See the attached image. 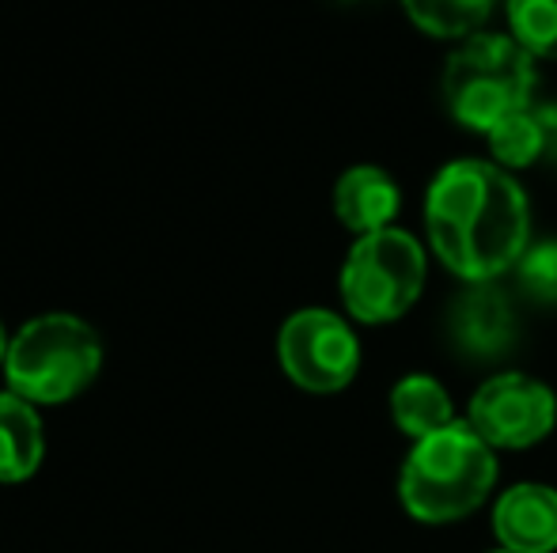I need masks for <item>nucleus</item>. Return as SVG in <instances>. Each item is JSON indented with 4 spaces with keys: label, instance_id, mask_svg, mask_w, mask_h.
Segmentation results:
<instances>
[{
    "label": "nucleus",
    "instance_id": "f257e3e1",
    "mask_svg": "<svg viewBox=\"0 0 557 553\" xmlns=\"http://www.w3.org/2000/svg\"><path fill=\"white\" fill-rule=\"evenodd\" d=\"M425 228L436 259L470 285L516 269L531 247L528 193L490 160H455L425 193Z\"/></svg>",
    "mask_w": 557,
    "mask_h": 553
},
{
    "label": "nucleus",
    "instance_id": "f03ea898",
    "mask_svg": "<svg viewBox=\"0 0 557 553\" xmlns=\"http://www.w3.org/2000/svg\"><path fill=\"white\" fill-rule=\"evenodd\" d=\"M497 481V455L470 420H451L441 432L413 443L406 455L398 497L421 524H451L482 508Z\"/></svg>",
    "mask_w": 557,
    "mask_h": 553
},
{
    "label": "nucleus",
    "instance_id": "7ed1b4c3",
    "mask_svg": "<svg viewBox=\"0 0 557 553\" xmlns=\"http://www.w3.org/2000/svg\"><path fill=\"white\" fill-rule=\"evenodd\" d=\"M103 368V341L84 318L53 311L23 326L8 345V391L30 406H61L84 394Z\"/></svg>",
    "mask_w": 557,
    "mask_h": 553
},
{
    "label": "nucleus",
    "instance_id": "20e7f679",
    "mask_svg": "<svg viewBox=\"0 0 557 553\" xmlns=\"http://www.w3.org/2000/svg\"><path fill=\"white\" fill-rule=\"evenodd\" d=\"M535 58L512 35H474L447 58L444 99L459 126L490 134L531 106Z\"/></svg>",
    "mask_w": 557,
    "mask_h": 553
},
{
    "label": "nucleus",
    "instance_id": "39448f33",
    "mask_svg": "<svg viewBox=\"0 0 557 553\" xmlns=\"http://www.w3.org/2000/svg\"><path fill=\"white\" fill-rule=\"evenodd\" d=\"M425 288V251L410 231L383 228L360 236L342 266V300L357 323L403 318Z\"/></svg>",
    "mask_w": 557,
    "mask_h": 553
},
{
    "label": "nucleus",
    "instance_id": "423d86ee",
    "mask_svg": "<svg viewBox=\"0 0 557 553\" xmlns=\"http://www.w3.org/2000/svg\"><path fill=\"white\" fill-rule=\"evenodd\" d=\"M277 356L285 376L308 394H337L360 368V341L342 315L304 307L285 318L277 334Z\"/></svg>",
    "mask_w": 557,
    "mask_h": 553
},
{
    "label": "nucleus",
    "instance_id": "0eeeda50",
    "mask_svg": "<svg viewBox=\"0 0 557 553\" xmlns=\"http://www.w3.org/2000/svg\"><path fill=\"white\" fill-rule=\"evenodd\" d=\"M467 420L490 448L523 451L554 432L557 399L543 379L523 376V372H500L474 391Z\"/></svg>",
    "mask_w": 557,
    "mask_h": 553
},
{
    "label": "nucleus",
    "instance_id": "6e6552de",
    "mask_svg": "<svg viewBox=\"0 0 557 553\" xmlns=\"http://www.w3.org/2000/svg\"><path fill=\"white\" fill-rule=\"evenodd\" d=\"M493 531L500 550L554 553L557 550V489L523 481L512 486L493 508Z\"/></svg>",
    "mask_w": 557,
    "mask_h": 553
},
{
    "label": "nucleus",
    "instance_id": "1a4fd4ad",
    "mask_svg": "<svg viewBox=\"0 0 557 553\" xmlns=\"http://www.w3.org/2000/svg\"><path fill=\"white\" fill-rule=\"evenodd\" d=\"M447 330H451L455 349L470 356H500L516 338V315L512 303L500 288L474 285L467 296L451 303L447 315Z\"/></svg>",
    "mask_w": 557,
    "mask_h": 553
},
{
    "label": "nucleus",
    "instance_id": "9d476101",
    "mask_svg": "<svg viewBox=\"0 0 557 553\" xmlns=\"http://www.w3.org/2000/svg\"><path fill=\"white\" fill-rule=\"evenodd\" d=\"M398 205H403L398 183L383 167H372V163L349 167L334 186L337 221L349 231H357V236L391 228V221L398 216Z\"/></svg>",
    "mask_w": 557,
    "mask_h": 553
},
{
    "label": "nucleus",
    "instance_id": "9b49d317",
    "mask_svg": "<svg viewBox=\"0 0 557 553\" xmlns=\"http://www.w3.org/2000/svg\"><path fill=\"white\" fill-rule=\"evenodd\" d=\"M493 163L505 171L535 167L543 160L557 163V106H523L512 118H505L497 129H490Z\"/></svg>",
    "mask_w": 557,
    "mask_h": 553
},
{
    "label": "nucleus",
    "instance_id": "f8f14e48",
    "mask_svg": "<svg viewBox=\"0 0 557 553\" xmlns=\"http://www.w3.org/2000/svg\"><path fill=\"white\" fill-rule=\"evenodd\" d=\"M42 420L27 399L4 391L0 394V481L20 486L42 466Z\"/></svg>",
    "mask_w": 557,
    "mask_h": 553
},
{
    "label": "nucleus",
    "instance_id": "ddd939ff",
    "mask_svg": "<svg viewBox=\"0 0 557 553\" xmlns=\"http://www.w3.org/2000/svg\"><path fill=\"white\" fill-rule=\"evenodd\" d=\"M391 417H395L398 432L425 440V436L441 432L455 420L451 399L433 376H406L391 391Z\"/></svg>",
    "mask_w": 557,
    "mask_h": 553
},
{
    "label": "nucleus",
    "instance_id": "4468645a",
    "mask_svg": "<svg viewBox=\"0 0 557 553\" xmlns=\"http://www.w3.org/2000/svg\"><path fill=\"white\" fill-rule=\"evenodd\" d=\"M413 27L433 38H474L482 35L493 0H403Z\"/></svg>",
    "mask_w": 557,
    "mask_h": 553
},
{
    "label": "nucleus",
    "instance_id": "2eb2a0df",
    "mask_svg": "<svg viewBox=\"0 0 557 553\" xmlns=\"http://www.w3.org/2000/svg\"><path fill=\"white\" fill-rule=\"evenodd\" d=\"M508 27L531 58L557 61V0H508Z\"/></svg>",
    "mask_w": 557,
    "mask_h": 553
},
{
    "label": "nucleus",
    "instance_id": "dca6fc26",
    "mask_svg": "<svg viewBox=\"0 0 557 553\" xmlns=\"http://www.w3.org/2000/svg\"><path fill=\"white\" fill-rule=\"evenodd\" d=\"M516 280L535 303H557V239H543L516 262Z\"/></svg>",
    "mask_w": 557,
    "mask_h": 553
},
{
    "label": "nucleus",
    "instance_id": "f3484780",
    "mask_svg": "<svg viewBox=\"0 0 557 553\" xmlns=\"http://www.w3.org/2000/svg\"><path fill=\"white\" fill-rule=\"evenodd\" d=\"M8 345H12V338H8L4 323H0V368H4V361H8Z\"/></svg>",
    "mask_w": 557,
    "mask_h": 553
},
{
    "label": "nucleus",
    "instance_id": "a211bd4d",
    "mask_svg": "<svg viewBox=\"0 0 557 553\" xmlns=\"http://www.w3.org/2000/svg\"><path fill=\"white\" fill-rule=\"evenodd\" d=\"M493 553H512V550H493Z\"/></svg>",
    "mask_w": 557,
    "mask_h": 553
}]
</instances>
